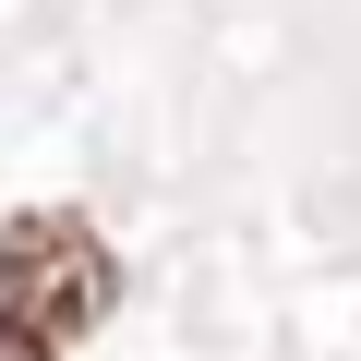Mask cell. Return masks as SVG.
<instances>
[{
  "instance_id": "obj_1",
  "label": "cell",
  "mask_w": 361,
  "mask_h": 361,
  "mask_svg": "<svg viewBox=\"0 0 361 361\" xmlns=\"http://www.w3.org/2000/svg\"><path fill=\"white\" fill-rule=\"evenodd\" d=\"M0 313H25L49 349L97 337V325L121 313V265H109V241H97L73 205H25L13 229H0Z\"/></svg>"
},
{
  "instance_id": "obj_2",
  "label": "cell",
  "mask_w": 361,
  "mask_h": 361,
  "mask_svg": "<svg viewBox=\"0 0 361 361\" xmlns=\"http://www.w3.org/2000/svg\"><path fill=\"white\" fill-rule=\"evenodd\" d=\"M0 361H61V349H49V337H37L25 313H0Z\"/></svg>"
}]
</instances>
